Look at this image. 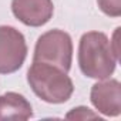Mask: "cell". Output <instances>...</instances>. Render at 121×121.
<instances>
[{
  "label": "cell",
  "instance_id": "6",
  "mask_svg": "<svg viewBox=\"0 0 121 121\" xmlns=\"http://www.w3.org/2000/svg\"><path fill=\"white\" fill-rule=\"evenodd\" d=\"M14 17L29 27L47 24L54 13L53 0H12Z\"/></svg>",
  "mask_w": 121,
  "mask_h": 121
},
{
  "label": "cell",
  "instance_id": "8",
  "mask_svg": "<svg viewBox=\"0 0 121 121\" xmlns=\"http://www.w3.org/2000/svg\"><path fill=\"white\" fill-rule=\"evenodd\" d=\"M100 10L108 17L121 16V0H97Z\"/></svg>",
  "mask_w": 121,
  "mask_h": 121
},
{
  "label": "cell",
  "instance_id": "7",
  "mask_svg": "<svg viewBox=\"0 0 121 121\" xmlns=\"http://www.w3.org/2000/svg\"><path fill=\"white\" fill-rule=\"evenodd\" d=\"M33 117V108L29 100L14 91L0 95V120H29Z\"/></svg>",
  "mask_w": 121,
  "mask_h": 121
},
{
  "label": "cell",
  "instance_id": "5",
  "mask_svg": "<svg viewBox=\"0 0 121 121\" xmlns=\"http://www.w3.org/2000/svg\"><path fill=\"white\" fill-rule=\"evenodd\" d=\"M90 101L94 108L105 117L121 114V84L115 78L95 83L90 91Z\"/></svg>",
  "mask_w": 121,
  "mask_h": 121
},
{
  "label": "cell",
  "instance_id": "10",
  "mask_svg": "<svg viewBox=\"0 0 121 121\" xmlns=\"http://www.w3.org/2000/svg\"><path fill=\"white\" fill-rule=\"evenodd\" d=\"M120 27H117L115 30H114V33H112V36H111V39H110V44H111V48H112V51H114V54H115V57L118 58V61H120Z\"/></svg>",
  "mask_w": 121,
  "mask_h": 121
},
{
  "label": "cell",
  "instance_id": "1",
  "mask_svg": "<svg viewBox=\"0 0 121 121\" xmlns=\"http://www.w3.org/2000/svg\"><path fill=\"white\" fill-rule=\"evenodd\" d=\"M77 58L81 73L95 80L110 78L118 63L110 39L103 31H87L81 36Z\"/></svg>",
  "mask_w": 121,
  "mask_h": 121
},
{
  "label": "cell",
  "instance_id": "3",
  "mask_svg": "<svg viewBox=\"0 0 121 121\" xmlns=\"http://www.w3.org/2000/svg\"><path fill=\"white\" fill-rule=\"evenodd\" d=\"M33 61L50 63L69 73L73 63V40L70 34L60 29L43 33L37 39Z\"/></svg>",
  "mask_w": 121,
  "mask_h": 121
},
{
  "label": "cell",
  "instance_id": "2",
  "mask_svg": "<svg viewBox=\"0 0 121 121\" xmlns=\"http://www.w3.org/2000/svg\"><path fill=\"white\" fill-rule=\"evenodd\" d=\"M27 83L33 93L48 104H63L74 93V84L67 71L50 63L33 61L27 71Z\"/></svg>",
  "mask_w": 121,
  "mask_h": 121
},
{
  "label": "cell",
  "instance_id": "9",
  "mask_svg": "<svg viewBox=\"0 0 121 121\" xmlns=\"http://www.w3.org/2000/svg\"><path fill=\"white\" fill-rule=\"evenodd\" d=\"M66 118L67 120H90V118H101L98 115V112H94L93 110H90L88 107H76L73 110H70L67 114H66Z\"/></svg>",
  "mask_w": 121,
  "mask_h": 121
},
{
  "label": "cell",
  "instance_id": "4",
  "mask_svg": "<svg viewBox=\"0 0 121 121\" xmlns=\"http://www.w3.org/2000/svg\"><path fill=\"white\" fill-rule=\"evenodd\" d=\"M27 57V43L22 31L12 26H0V74L20 70Z\"/></svg>",
  "mask_w": 121,
  "mask_h": 121
}]
</instances>
